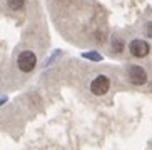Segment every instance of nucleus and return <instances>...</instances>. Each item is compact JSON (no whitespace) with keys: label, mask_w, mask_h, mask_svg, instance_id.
I'll use <instances>...</instances> for the list:
<instances>
[{"label":"nucleus","mask_w":152,"mask_h":150,"mask_svg":"<svg viewBox=\"0 0 152 150\" xmlns=\"http://www.w3.org/2000/svg\"><path fill=\"white\" fill-rule=\"evenodd\" d=\"M17 65H18V68H20L22 72H25V74L32 72L34 68H35V65H37L35 53L30 52V50H23V52L18 55V58H17Z\"/></svg>","instance_id":"1"},{"label":"nucleus","mask_w":152,"mask_h":150,"mask_svg":"<svg viewBox=\"0 0 152 150\" xmlns=\"http://www.w3.org/2000/svg\"><path fill=\"white\" fill-rule=\"evenodd\" d=\"M129 50H130V53H132L134 57L144 58V57H147V55H149L151 47H149V44L145 42V40L135 39V40H132V42L129 44Z\"/></svg>","instance_id":"2"},{"label":"nucleus","mask_w":152,"mask_h":150,"mask_svg":"<svg viewBox=\"0 0 152 150\" xmlns=\"http://www.w3.org/2000/svg\"><path fill=\"white\" fill-rule=\"evenodd\" d=\"M109 88H110V80L105 75L95 77L92 80V84H90V92L94 93V95H104V93L109 92Z\"/></svg>","instance_id":"3"},{"label":"nucleus","mask_w":152,"mask_h":150,"mask_svg":"<svg viewBox=\"0 0 152 150\" xmlns=\"http://www.w3.org/2000/svg\"><path fill=\"white\" fill-rule=\"evenodd\" d=\"M129 80L134 85H144L145 82H147V72L144 70L142 67L132 65L129 68Z\"/></svg>","instance_id":"4"},{"label":"nucleus","mask_w":152,"mask_h":150,"mask_svg":"<svg viewBox=\"0 0 152 150\" xmlns=\"http://www.w3.org/2000/svg\"><path fill=\"white\" fill-rule=\"evenodd\" d=\"M122 50H124V42H122V39H119V37H112V52L114 53H121Z\"/></svg>","instance_id":"5"},{"label":"nucleus","mask_w":152,"mask_h":150,"mask_svg":"<svg viewBox=\"0 0 152 150\" xmlns=\"http://www.w3.org/2000/svg\"><path fill=\"white\" fill-rule=\"evenodd\" d=\"M82 57L84 58H89V60H92V62H100L102 60V55L97 52H87V53H82Z\"/></svg>","instance_id":"6"},{"label":"nucleus","mask_w":152,"mask_h":150,"mask_svg":"<svg viewBox=\"0 0 152 150\" xmlns=\"http://www.w3.org/2000/svg\"><path fill=\"white\" fill-rule=\"evenodd\" d=\"M23 5H25V0H9V7L12 10H20L23 9Z\"/></svg>","instance_id":"7"},{"label":"nucleus","mask_w":152,"mask_h":150,"mask_svg":"<svg viewBox=\"0 0 152 150\" xmlns=\"http://www.w3.org/2000/svg\"><path fill=\"white\" fill-rule=\"evenodd\" d=\"M145 35L152 37V23H147V27H145Z\"/></svg>","instance_id":"8"},{"label":"nucleus","mask_w":152,"mask_h":150,"mask_svg":"<svg viewBox=\"0 0 152 150\" xmlns=\"http://www.w3.org/2000/svg\"><path fill=\"white\" fill-rule=\"evenodd\" d=\"M95 40H99V42H104V33H102V32H97V33H95Z\"/></svg>","instance_id":"9"},{"label":"nucleus","mask_w":152,"mask_h":150,"mask_svg":"<svg viewBox=\"0 0 152 150\" xmlns=\"http://www.w3.org/2000/svg\"><path fill=\"white\" fill-rule=\"evenodd\" d=\"M5 100H7L5 97H2V98H0V105H2V103H5Z\"/></svg>","instance_id":"10"}]
</instances>
